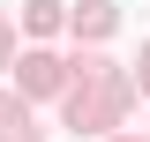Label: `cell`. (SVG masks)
<instances>
[{
	"mask_svg": "<svg viewBox=\"0 0 150 142\" xmlns=\"http://www.w3.org/2000/svg\"><path fill=\"white\" fill-rule=\"evenodd\" d=\"M23 90H38V97L60 90V60H53V53H30V60H23Z\"/></svg>",
	"mask_w": 150,
	"mask_h": 142,
	"instance_id": "6da1fadb",
	"label": "cell"
},
{
	"mask_svg": "<svg viewBox=\"0 0 150 142\" xmlns=\"http://www.w3.org/2000/svg\"><path fill=\"white\" fill-rule=\"evenodd\" d=\"M75 30L83 37H105L112 30V0H83V8H75Z\"/></svg>",
	"mask_w": 150,
	"mask_h": 142,
	"instance_id": "7a4b0ae2",
	"label": "cell"
},
{
	"mask_svg": "<svg viewBox=\"0 0 150 142\" xmlns=\"http://www.w3.org/2000/svg\"><path fill=\"white\" fill-rule=\"evenodd\" d=\"M23 22H30V30H53L60 22V0H23Z\"/></svg>",
	"mask_w": 150,
	"mask_h": 142,
	"instance_id": "3957f363",
	"label": "cell"
},
{
	"mask_svg": "<svg viewBox=\"0 0 150 142\" xmlns=\"http://www.w3.org/2000/svg\"><path fill=\"white\" fill-rule=\"evenodd\" d=\"M135 82H143V90H150V45H143V67H135Z\"/></svg>",
	"mask_w": 150,
	"mask_h": 142,
	"instance_id": "277c9868",
	"label": "cell"
},
{
	"mask_svg": "<svg viewBox=\"0 0 150 142\" xmlns=\"http://www.w3.org/2000/svg\"><path fill=\"white\" fill-rule=\"evenodd\" d=\"M0 60H8V22H0Z\"/></svg>",
	"mask_w": 150,
	"mask_h": 142,
	"instance_id": "5b68a950",
	"label": "cell"
}]
</instances>
